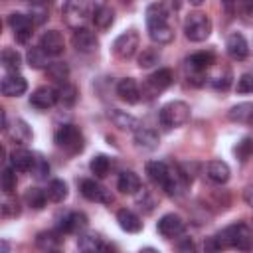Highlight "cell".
I'll return each mask as SVG.
<instances>
[{
    "mask_svg": "<svg viewBox=\"0 0 253 253\" xmlns=\"http://www.w3.org/2000/svg\"><path fill=\"white\" fill-rule=\"evenodd\" d=\"M170 10L164 2H152L146 8V30L154 43L164 45L174 38V30L170 26Z\"/></svg>",
    "mask_w": 253,
    "mask_h": 253,
    "instance_id": "6da1fadb",
    "label": "cell"
},
{
    "mask_svg": "<svg viewBox=\"0 0 253 253\" xmlns=\"http://www.w3.org/2000/svg\"><path fill=\"white\" fill-rule=\"evenodd\" d=\"M217 241L221 243L223 249H239V251H249L253 249V231L247 223L243 221H237V223H231L227 227H223L217 235Z\"/></svg>",
    "mask_w": 253,
    "mask_h": 253,
    "instance_id": "7a4b0ae2",
    "label": "cell"
},
{
    "mask_svg": "<svg viewBox=\"0 0 253 253\" xmlns=\"http://www.w3.org/2000/svg\"><path fill=\"white\" fill-rule=\"evenodd\" d=\"M158 121H160V125L166 130L184 126L190 121V107H188V103H184V101H170V103H166L160 109V113H158Z\"/></svg>",
    "mask_w": 253,
    "mask_h": 253,
    "instance_id": "3957f363",
    "label": "cell"
},
{
    "mask_svg": "<svg viewBox=\"0 0 253 253\" xmlns=\"http://www.w3.org/2000/svg\"><path fill=\"white\" fill-rule=\"evenodd\" d=\"M211 34V20L204 12H190L184 20V36L190 42H206Z\"/></svg>",
    "mask_w": 253,
    "mask_h": 253,
    "instance_id": "277c9868",
    "label": "cell"
},
{
    "mask_svg": "<svg viewBox=\"0 0 253 253\" xmlns=\"http://www.w3.org/2000/svg\"><path fill=\"white\" fill-rule=\"evenodd\" d=\"M89 16H93L89 0H65L63 2V20L69 28L73 30L85 28Z\"/></svg>",
    "mask_w": 253,
    "mask_h": 253,
    "instance_id": "5b68a950",
    "label": "cell"
},
{
    "mask_svg": "<svg viewBox=\"0 0 253 253\" xmlns=\"http://www.w3.org/2000/svg\"><path fill=\"white\" fill-rule=\"evenodd\" d=\"M53 140H55V144H57L59 148H63V150H67V152H71V154H77V152L83 150V134H81V130H79L75 125H71V123L61 125V126L55 130Z\"/></svg>",
    "mask_w": 253,
    "mask_h": 253,
    "instance_id": "8992f818",
    "label": "cell"
},
{
    "mask_svg": "<svg viewBox=\"0 0 253 253\" xmlns=\"http://www.w3.org/2000/svg\"><path fill=\"white\" fill-rule=\"evenodd\" d=\"M172 81H174L172 71H170L168 67H160V69H156L154 73H150V75L146 77V81H144L140 93H142V97L152 99V97H156L158 93L166 91V89L172 85Z\"/></svg>",
    "mask_w": 253,
    "mask_h": 253,
    "instance_id": "52a82bcc",
    "label": "cell"
},
{
    "mask_svg": "<svg viewBox=\"0 0 253 253\" xmlns=\"http://www.w3.org/2000/svg\"><path fill=\"white\" fill-rule=\"evenodd\" d=\"M140 45V38L134 30H126L123 34H119L113 42V53L119 57V59H130L136 49Z\"/></svg>",
    "mask_w": 253,
    "mask_h": 253,
    "instance_id": "ba28073f",
    "label": "cell"
},
{
    "mask_svg": "<svg viewBox=\"0 0 253 253\" xmlns=\"http://www.w3.org/2000/svg\"><path fill=\"white\" fill-rule=\"evenodd\" d=\"M79 192L89 202H99V204H111L113 202V194L105 186H101L95 178H83L79 182Z\"/></svg>",
    "mask_w": 253,
    "mask_h": 253,
    "instance_id": "9c48e42d",
    "label": "cell"
},
{
    "mask_svg": "<svg viewBox=\"0 0 253 253\" xmlns=\"http://www.w3.org/2000/svg\"><path fill=\"white\" fill-rule=\"evenodd\" d=\"M6 22H8L10 30L14 32L16 42L18 43H28V40L32 38V24H34V20L30 16L22 14V12H12Z\"/></svg>",
    "mask_w": 253,
    "mask_h": 253,
    "instance_id": "30bf717a",
    "label": "cell"
},
{
    "mask_svg": "<svg viewBox=\"0 0 253 253\" xmlns=\"http://www.w3.org/2000/svg\"><path fill=\"white\" fill-rule=\"evenodd\" d=\"M186 229V221L178 215V213H166L158 219L156 223V231L166 237V239H174V237H180Z\"/></svg>",
    "mask_w": 253,
    "mask_h": 253,
    "instance_id": "8fae6325",
    "label": "cell"
},
{
    "mask_svg": "<svg viewBox=\"0 0 253 253\" xmlns=\"http://www.w3.org/2000/svg\"><path fill=\"white\" fill-rule=\"evenodd\" d=\"M71 43L73 47L79 51V53H93L97 51L99 47V40L95 36V32H91L89 28H79L73 32V38H71Z\"/></svg>",
    "mask_w": 253,
    "mask_h": 253,
    "instance_id": "7c38bea8",
    "label": "cell"
},
{
    "mask_svg": "<svg viewBox=\"0 0 253 253\" xmlns=\"http://www.w3.org/2000/svg\"><path fill=\"white\" fill-rule=\"evenodd\" d=\"M57 103V89L49 87V85H42L38 87L32 95H30V105L40 109V111H47Z\"/></svg>",
    "mask_w": 253,
    "mask_h": 253,
    "instance_id": "4fadbf2b",
    "label": "cell"
},
{
    "mask_svg": "<svg viewBox=\"0 0 253 253\" xmlns=\"http://www.w3.org/2000/svg\"><path fill=\"white\" fill-rule=\"evenodd\" d=\"M4 132H6V136H8L14 144H20V146L28 144V142L32 140V136H34L30 125H28L24 119H14L12 125H8V126L4 128Z\"/></svg>",
    "mask_w": 253,
    "mask_h": 253,
    "instance_id": "5bb4252c",
    "label": "cell"
},
{
    "mask_svg": "<svg viewBox=\"0 0 253 253\" xmlns=\"http://www.w3.org/2000/svg\"><path fill=\"white\" fill-rule=\"evenodd\" d=\"M132 136H134V144L138 148H142V150H154L160 144L158 132L152 126H148V125H138L132 130Z\"/></svg>",
    "mask_w": 253,
    "mask_h": 253,
    "instance_id": "9a60e30c",
    "label": "cell"
},
{
    "mask_svg": "<svg viewBox=\"0 0 253 253\" xmlns=\"http://www.w3.org/2000/svg\"><path fill=\"white\" fill-rule=\"evenodd\" d=\"M85 227H87V215L83 211H67L57 221V229L61 233H79Z\"/></svg>",
    "mask_w": 253,
    "mask_h": 253,
    "instance_id": "2e32d148",
    "label": "cell"
},
{
    "mask_svg": "<svg viewBox=\"0 0 253 253\" xmlns=\"http://www.w3.org/2000/svg\"><path fill=\"white\" fill-rule=\"evenodd\" d=\"M225 49H227V55L235 61H243L249 55V43H247L245 36L239 32L229 34V38L225 42Z\"/></svg>",
    "mask_w": 253,
    "mask_h": 253,
    "instance_id": "e0dca14e",
    "label": "cell"
},
{
    "mask_svg": "<svg viewBox=\"0 0 253 253\" xmlns=\"http://www.w3.org/2000/svg\"><path fill=\"white\" fill-rule=\"evenodd\" d=\"M28 89V81L20 73H6L0 83V91L6 97H20Z\"/></svg>",
    "mask_w": 253,
    "mask_h": 253,
    "instance_id": "ac0fdd59",
    "label": "cell"
},
{
    "mask_svg": "<svg viewBox=\"0 0 253 253\" xmlns=\"http://www.w3.org/2000/svg\"><path fill=\"white\" fill-rule=\"evenodd\" d=\"M117 95H119L121 101L128 103V105H136L142 99L140 87H138V83L132 77H125V79H121L117 83Z\"/></svg>",
    "mask_w": 253,
    "mask_h": 253,
    "instance_id": "d6986e66",
    "label": "cell"
},
{
    "mask_svg": "<svg viewBox=\"0 0 253 253\" xmlns=\"http://www.w3.org/2000/svg\"><path fill=\"white\" fill-rule=\"evenodd\" d=\"M204 174H206V178H208L211 184L221 186V184H225V182L229 180L231 170H229L227 162H223V160H210V162L206 164V168H204Z\"/></svg>",
    "mask_w": 253,
    "mask_h": 253,
    "instance_id": "ffe728a7",
    "label": "cell"
},
{
    "mask_svg": "<svg viewBox=\"0 0 253 253\" xmlns=\"http://www.w3.org/2000/svg\"><path fill=\"white\" fill-rule=\"evenodd\" d=\"M40 45H42L51 57H57V55H61L63 49H65V40H63V36H61V32H57V30H47V32L42 34Z\"/></svg>",
    "mask_w": 253,
    "mask_h": 253,
    "instance_id": "44dd1931",
    "label": "cell"
},
{
    "mask_svg": "<svg viewBox=\"0 0 253 253\" xmlns=\"http://www.w3.org/2000/svg\"><path fill=\"white\" fill-rule=\"evenodd\" d=\"M213 61L215 57L211 51H196L186 59V67L188 71H194V73H206L213 65Z\"/></svg>",
    "mask_w": 253,
    "mask_h": 253,
    "instance_id": "7402d4cb",
    "label": "cell"
},
{
    "mask_svg": "<svg viewBox=\"0 0 253 253\" xmlns=\"http://www.w3.org/2000/svg\"><path fill=\"white\" fill-rule=\"evenodd\" d=\"M117 188H119L123 194L134 196V194H138V190L142 188V182H140V178H138L136 172L125 170V172H121L119 178H117Z\"/></svg>",
    "mask_w": 253,
    "mask_h": 253,
    "instance_id": "603a6c76",
    "label": "cell"
},
{
    "mask_svg": "<svg viewBox=\"0 0 253 253\" xmlns=\"http://www.w3.org/2000/svg\"><path fill=\"white\" fill-rule=\"evenodd\" d=\"M77 247H79V251H85V253H95V251H107V249H111V247L103 241V237H99V235L93 233V231L81 233L79 239H77Z\"/></svg>",
    "mask_w": 253,
    "mask_h": 253,
    "instance_id": "cb8c5ba5",
    "label": "cell"
},
{
    "mask_svg": "<svg viewBox=\"0 0 253 253\" xmlns=\"http://www.w3.org/2000/svg\"><path fill=\"white\" fill-rule=\"evenodd\" d=\"M227 119L231 123H239V125H251L253 126V103L245 101V103H237L227 111Z\"/></svg>",
    "mask_w": 253,
    "mask_h": 253,
    "instance_id": "d4e9b609",
    "label": "cell"
},
{
    "mask_svg": "<svg viewBox=\"0 0 253 253\" xmlns=\"http://www.w3.org/2000/svg\"><path fill=\"white\" fill-rule=\"evenodd\" d=\"M107 117H109V121H111L117 128H121V130H134V128L140 125L136 117H132V115H128L126 111H121V109H109Z\"/></svg>",
    "mask_w": 253,
    "mask_h": 253,
    "instance_id": "484cf974",
    "label": "cell"
},
{
    "mask_svg": "<svg viewBox=\"0 0 253 253\" xmlns=\"http://www.w3.org/2000/svg\"><path fill=\"white\" fill-rule=\"evenodd\" d=\"M117 221H119V227L123 231H126V233H138L142 229L140 217L132 210H126V208H123V210L117 211Z\"/></svg>",
    "mask_w": 253,
    "mask_h": 253,
    "instance_id": "4316f807",
    "label": "cell"
},
{
    "mask_svg": "<svg viewBox=\"0 0 253 253\" xmlns=\"http://www.w3.org/2000/svg\"><path fill=\"white\" fill-rule=\"evenodd\" d=\"M34 160H36V154H32L26 148H16L10 154V166L16 172H30L32 166H34Z\"/></svg>",
    "mask_w": 253,
    "mask_h": 253,
    "instance_id": "83f0119b",
    "label": "cell"
},
{
    "mask_svg": "<svg viewBox=\"0 0 253 253\" xmlns=\"http://www.w3.org/2000/svg\"><path fill=\"white\" fill-rule=\"evenodd\" d=\"M61 235H63V233H61L59 229L42 231V233H38V237H36V245H38L40 249H43V251H55V249H59L61 243H63V237H61Z\"/></svg>",
    "mask_w": 253,
    "mask_h": 253,
    "instance_id": "f1b7e54d",
    "label": "cell"
},
{
    "mask_svg": "<svg viewBox=\"0 0 253 253\" xmlns=\"http://www.w3.org/2000/svg\"><path fill=\"white\" fill-rule=\"evenodd\" d=\"M51 55L42 47V45H36V47H30L28 53H26V59H28V65L32 69H47V65L51 63L49 59Z\"/></svg>",
    "mask_w": 253,
    "mask_h": 253,
    "instance_id": "f546056e",
    "label": "cell"
},
{
    "mask_svg": "<svg viewBox=\"0 0 253 253\" xmlns=\"http://www.w3.org/2000/svg\"><path fill=\"white\" fill-rule=\"evenodd\" d=\"M113 22H115V12L107 4H99L93 10V24L97 30H109L113 26Z\"/></svg>",
    "mask_w": 253,
    "mask_h": 253,
    "instance_id": "4dcf8cb0",
    "label": "cell"
},
{
    "mask_svg": "<svg viewBox=\"0 0 253 253\" xmlns=\"http://www.w3.org/2000/svg\"><path fill=\"white\" fill-rule=\"evenodd\" d=\"M77 97H79V91L73 83L65 81V83H59L57 87V103L63 105V107H73L77 103Z\"/></svg>",
    "mask_w": 253,
    "mask_h": 253,
    "instance_id": "1f68e13d",
    "label": "cell"
},
{
    "mask_svg": "<svg viewBox=\"0 0 253 253\" xmlns=\"http://www.w3.org/2000/svg\"><path fill=\"white\" fill-rule=\"evenodd\" d=\"M0 59H2V67H4L8 73H18L20 67H22V55H20L14 47H4Z\"/></svg>",
    "mask_w": 253,
    "mask_h": 253,
    "instance_id": "d6a6232c",
    "label": "cell"
},
{
    "mask_svg": "<svg viewBox=\"0 0 253 253\" xmlns=\"http://www.w3.org/2000/svg\"><path fill=\"white\" fill-rule=\"evenodd\" d=\"M231 79H233V75H231V69L229 67H221L219 71H215L213 75H210V85L215 89V91H227L229 89V85H231Z\"/></svg>",
    "mask_w": 253,
    "mask_h": 253,
    "instance_id": "836d02e7",
    "label": "cell"
},
{
    "mask_svg": "<svg viewBox=\"0 0 253 253\" xmlns=\"http://www.w3.org/2000/svg\"><path fill=\"white\" fill-rule=\"evenodd\" d=\"M24 202L32 210H43L45 202H47V192H43L40 188H28L26 194H24Z\"/></svg>",
    "mask_w": 253,
    "mask_h": 253,
    "instance_id": "e575fe53",
    "label": "cell"
},
{
    "mask_svg": "<svg viewBox=\"0 0 253 253\" xmlns=\"http://www.w3.org/2000/svg\"><path fill=\"white\" fill-rule=\"evenodd\" d=\"M45 71H47V77L53 79L55 83H65L69 79V67L63 61H51Z\"/></svg>",
    "mask_w": 253,
    "mask_h": 253,
    "instance_id": "d590c367",
    "label": "cell"
},
{
    "mask_svg": "<svg viewBox=\"0 0 253 253\" xmlns=\"http://www.w3.org/2000/svg\"><path fill=\"white\" fill-rule=\"evenodd\" d=\"M47 198H49L51 202H55V204L63 202V200L67 198V184H65L63 180H59V178L51 180L49 186H47Z\"/></svg>",
    "mask_w": 253,
    "mask_h": 253,
    "instance_id": "8d00e7d4",
    "label": "cell"
},
{
    "mask_svg": "<svg viewBox=\"0 0 253 253\" xmlns=\"http://www.w3.org/2000/svg\"><path fill=\"white\" fill-rule=\"evenodd\" d=\"M89 168H91V172L95 174V178H105V176L109 174L111 160H109L105 154H97V156H93V158H91Z\"/></svg>",
    "mask_w": 253,
    "mask_h": 253,
    "instance_id": "74e56055",
    "label": "cell"
},
{
    "mask_svg": "<svg viewBox=\"0 0 253 253\" xmlns=\"http://www.w3.org/2000/svg\"><path fill=\"white\" fill-rule=\"evenodd\" d=\"M233 152H235V156H237L241 162H247V160L253 156V136H243V138L235 144Z\"/></svg>",
    "mask_w": 253,
    "mask_h": 253,
    "instance_id": "f35d334b",
    "label": "cell"
},
{
    "mask_svg": "<svg viewBox=\"0 0 253 253\" xmlns=\"http://www.w3.org/2000/svg\"><path fill=\"white\" fill-rule=\"evenodd\" d=\"M158 59H160V51L156 47H144L138 55V65L142 69H146V67H152L154 63H158Z\"/></svg>",
    "mask_w": 253,
    "mask_h": 253,
    "instance_id": "ab89813d",
    "label": "cell"
},
{
    "mask_svg": "<svg viewBox=\"0 0 253 253\" xmlns=\"http://www.w3.org/2000/svg\"><path fill=\"white\" fill-rule=\"evenodd\" d=\"M30 172L34 174L36 180H47V176H49V164H47V160L43 156L36 154V160H34V166H32Z\"/></svg>",
    "mask_w": 253,
    "mask_h": 253,
    "instance_id": "60d3db41",
    "label": "cell"
},
{
    "mask_svg": "<svg viewBox=\"0 0 253 253\" xmlns=\"http://www.w3.org/2000/svg\"><path fill=\"white\" fill-rule=\"evenodd\" d=\"M16 182H18L16 170L12 166H4V170H2V192L4 194H12L16 190Z\"/></svg>",
    "mask_w": 253,
    "mask_h": 253,
    "instance_id": "b9f144b4",
    "label": "cell"
},
{
    "mask_svg": "<svg viewBox=\"0 0 253 253\" xmlns=\"http://www.w3.org/2000/svg\"><path fill=\"white\" fill-rule=\"evenodd\" d=\"M235 12H239L245 24H253V0H237Z\"/></svg>",
    "mask_w": 253,
    "mask_h": 253,
    "instance_id": "7bdbcfd3",
    "label": "cell"
},
{
    "mask_svg": "<svg viewBox=\"0 0 253 253\" xmlns=\"http://www.w3.org/2000/svg\"><path fill=\"white\" fill-rule=\"evenodd\" d=\"M30 8H32L30 18L34 20V24H43V22H45V18H47L45 2H43V0H36L34 4H30Z\"/></svg>",
    "mask_w": 253,
    "mask_h": 253,
    "instance_id": "ee69618b",
    "label": "cell"
},
{
    "mask_svg": "<svg viewBox=\"0 0 253 253\" xmlns=\"http://www.w3.org/2000/svg\"><path fill=\"white\" fill-rule=\"evenodd\" d=\"M0 213H2V217H16V215H20V204H18V200L6 198L2 202V206H0Z\"/></svg>",
    "mask_w": 253,
    "mask_h": 253,
    "instance_id": "f6af8a7d",
    "label": "cell"
},
{
    "mask_svg": "<svg viewBox=\"0 0 253 253\" xmlns=\"http://www.w3.org/2000/svg\"><path fill=\"white\" fill-rule=\"evenodd\" d=\"M237 93H253V75L251 73H243L237 79Z\"/></svg>",
    "mask_w": 253,
    "mask_h": 253,
    "instance_id": "bcb514c9",
    "label": "cell"
},
{
    "mask_svg": "<svg viewBox=\"0 0 253 253\" xmlns=\"http://www.w3.org/2000/svg\"><path fill=\"white\" fill-rule=\"evenodd\" d=\"M140 194L142 196H138V204H140V210L144 208V211H152V208H154V200H152V196L144 190V188H140Z\"/></svg>",
    "mask_w": 253,
    "mask_h": 253,
    "instance_id": "7dc6e473",
    "label": "cell"
},
{
    "mask_svg": "<svg viewBox=\"0 0 253 253\" xmlns=\"http://www.w3.org/2000/svg\"><path fill=\"white\" fill-rule=\"evenodd\" d=\"M204 249H206V251H219V249H223V247H221V243L217 241V237L213 235V237H208V239L204 241Z\"/></svg>",
    "mask_w": 253,
    "mask_h": 253,
    "instance_id": "c3c4849f",
    "label": "cell"
},
{
    "mask_svg": "<svg viewBox=\"0 0 253 253\" xmlns=\"http://www.w3.org/2000/svg\"><path fill=\"white\" fill-rule=\"evenodd\" d=\"M243 200H245L247 206L253 208V186H247V188L243 190Z\"/></svg>",
    "mask_w": 253,
    "mask_h": 253,
    "instance_id": "681fc988",
    "label": "cell"
},
{
    "mask_svg": "<svg viewBox=\"0 0 253 253\" xmlns=\"http://www.w3.org/2000/svg\"><path fill=\"white\" fill-rule=\"evenodd\" d=\"M221 4L225 6V10H227L229 14H233V12H235V6H237V0H221Z\"/></svg>",
    "mask_w": 253,
    "mask_h": 253,
    "instance_id": "f907efd6",
    "label": "cell"
},
{
    "mask_svg": "<svg viewBox=\"0 0 253 253\" xmlns=\"http://www.w3.org/2000/svg\"><path fill=\"white\" fill-rule=\"evenodd\" d=\"M178 249H182V251H192V249H194V243H192L190 239H186L184 243H178Z\"/></svg>",
    "mask_w": 253,
    "mask_h": 253,
    "instance_id": "816d5d0a",
    "label": "cell"
},
{
    "mask_svg": "<svg viewBox=\"0 0 253 253\" xmlns=\"http://www.w3.org/2000/svg\"><path fill=\"white\" fill-rule=\"evenodd\" d=\"M204 0H190V4H194V6H200Z\"/></svg>",
    "mask_w": 253,
    "mask_h": 253,
    "instance_id": "f5cc1de1",
    "label": "cell"
},
{
    "mask_svg": "<svg viewBox=\"0 0 253 253\" xmlns=\"http://www.w3.org/2000/svg\"><path fill=\"white\" fill-rule=\"evenodd\" d=\"M2 251H4V253L8 251V243H6V241H2Z\"/></svg>",
    "mask_w": 253,
    "mask_h": 253,
    "instance_id": "db71d44e",
    "label": "cell"
},
{
    "mask_svg": "<svg viewBox=\"0 0 253 253\" xmlns=\"http://www.w3.org/2000/svg\"><path fill=\"white\" fill-rule=\"evenodd\" d=\"M43 2H45V4H51V2H53V0H43Z\"/></svg>",
    "mask_w": 253,
    "mask_h": 253,
    "instance_id": "11a10c76",
    "label": "cell"
}]
</instances>
